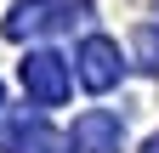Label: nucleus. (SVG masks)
<instances>
[{
	"instance_id": "obj_1",
	"label": "nucleus",
	"mask_w": 159,
	"mask_h": 153,
	"mask_svg": "<svg viewBox=\"0 0 159 153\" xmlns=\"http://www.w3.org/2000/svg\"><path fill=\"white\" fill-rule=\"evenodd\" d=\"M91 11V0H17L6 11V40H29V34H63Z\"/></svg>"
},
{
	"instance_id": "obj_4",
	"label": "nucleus",
	"mask_w": 159,
	"mask_h": 153,
	"mask_svg": "<svg viewBox=\"0 0 159 153\" xmlns=\"http://www.w3.org/2000/svg\"><path fill=\"white\" fill-rule=\"evenodd\" d=\"M119 142H125V130H119V119L102 113V108L80 113L74 130H68V147H74V153H119Z\"/></svg>"
},
{
	"instance_id": "obj_7",
	"label": "nucleus",
	"mask_w": 159,
	"mask_h": 153,
	"mask_svg": "<svg viewBox=\"0 0 159 153\" xmlns=\"http://www.w3.org/2000/svg\"><path fill=\"white\" fill-rule=\"evenodd\" d=\"M148 153H159V130H153V136H148Z\"/></svg>"
},
{
	"instance_id": "obj_2",
	"label": "nucleus",
	"mask_w": 159,
	"mask_h": 153,
	"mask_svg": "<svg viewBox=\"0 0 159 153\" xmlns=\"http://www.w3.org/2000/svg\"><path fill=\"white\" fill-rule=\"evenodd\" d=\"M17 74H23V91H29L34 102H46V108H57V102L68 97V63L57 51H29Z\"/></svg>"
},
{
	"instance_id": "obj_6",
	"label": "nucleus",
	"mask_w": 159,
	"mask_h": 153,
	"mask_svg": "<svg viewBox=\"0 0 159 153\" xmlns=\"http://www.w3.org/2000/svg\"><path fill=\"white\" fill-rule=\"evenodd\" d=\"M131 51H136V63H142L148 74H159V23H142L131 34Z\"/></svg>"
},
{
	"instance_id": "obj_5",
	"label": "nucleus",
	"mask_w": 159,
	"mask_h": 153,
	"mask_svg": "<svg viewBox=\"0 0 159 153\" xmlns=\"http://www.w3.org/2000/svg\"><path fill=\"white\" fill-rule=\"evenodd\" d=\"M6 153H68V136L46 130L40 119H17L6 130Z\"/></svg>"
},
{
	"instance_id": "obj_3",
	"label": "nucleus",
	"mask_w": 159,
	"mask_h": 153,
	"mask_svg": "<svg viewBox=\"0 0 159 153\" xmlns=\"http://www.w3.org/2000/svg\"><path fill=\"white\" fill-rule=\"evenodd\" d=\"M74 74L85 91H114L119 85V46L108 40V34H91V40H80L74 51Z\"/></svg>"
}]
</instances>
